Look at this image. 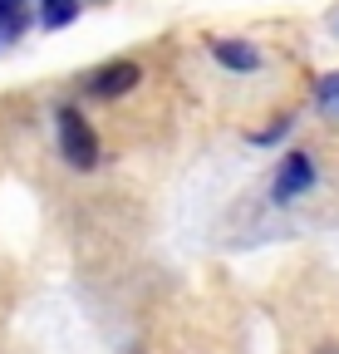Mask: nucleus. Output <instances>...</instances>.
Returning a JSON list of instances; mask_svg holds the SVG:
<instances>
[{"label":"nucleus","mask_w":339,"mask_h":354,"mask_svg":"<svg viewBox=\"0 0 339 354\" xmlns=\"http://www.w3.org/2000/svg\"><path fill=\"white\" fill-rule=\"evenodd\" d=\"M59 153H64V162L79 167V172H89V167L99 162V138H94L89 118H84L79 109H64V113H59Z\"/></svg>","instance_id":"f257e3e1"},{"label":"nucleus","mask_w":339,"mask_h":354,"mask_svg":"<svg viewBox=\"0 0 339 354\" xmlns=\"http://www.w3.org/2000/svg\"><path fill=\"white\" fill-rule=\"evenodd\" d=\"M310 187H315V162H310V153H285L271 197H275V202H295V197H305Z\"/></svg>","instance_id":"f03ea898"},{"label":"nucleus","mask_w":339,"mask_h":354,"mask_svg":"<svg viewBox=\"0 0 339 354\" xmlns=\"http://www.w3.org/2000/svg\"><path fill=\"white\" fill-rule=\"evenodd\" d=\"M138 79H143V69H138L133 59H118V64H108V69H99V74L89 79V94H99V99H118V94H128Z\"/></svg>","instance_id":"7ed1b4c3"},{"label":"nucleus","mask_w":339,"mask_h":354,"mask_svg":"<svg viewBox=\"0 0 339 354\" xmlns=\"http://www.w3.org/2000/svg\"><path fill=\"white\" fill-rule=\"evenodd\" d=\"M211 55H217L226 69H236V74H251V69L261 64V55L251 50L246 39H211Z\"/></svg>","instance_id":"20e7f679"},{"label":"nucleus","mask_w":339,"mask_h":354,"mask_svg":"<svg viewBox=\"0 0 339 354\" xmlns=\"http://www.w3.org/2000/svg\"><path fill=\"white\" fill-rule=\"evenodd\" d=\"M79 15V0H45V10H39V20H45L50 30H59V25H69Z\"/></svg>","instance_id":"39448f33"},{"label":"nucleus","mask_w":339,"mask_h":354,"mask_svg":"<svg viewBox=\"0 0 339 354\" xmlns=\"http://www.w3.org/2000/svg\"><path fill=\"white\" fill-rule=\"evenodd\" d=\"M25 0H0V35H20L25 30Z\"/></svg>","instance_id":"423d86ee"},{"label":"nucleus","mask_w":339,"mask_h":354,"mask_svg":"<svg viewBox=\"0 0 339 354\" xmlns=\"http://www.w3.org/2000/svg\"><path fill=\"white\" fill-rule=\"evenodd\" d=\"M320 109H325V118H339V74L320 79Z\"/></svg>","instance_id":"0eeeda50"}]
</instances>
